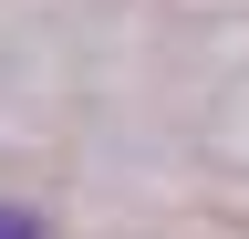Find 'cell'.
<instances>
[{
    "mask_svg": "<svg viewBox=\"0 0 249 239\" xmlns=\"http://www.w3.org/2000/svg\"><path fill=\"white\" fill-rule=\"evenodd\" d=\"M0 239H42V219L31 208H0Z\"/></svg>",
    "mask_w": 249,
    "mask_h": 239,
    "instance_id": "cell-1",
    "label": "cell"
}]
</instances>
